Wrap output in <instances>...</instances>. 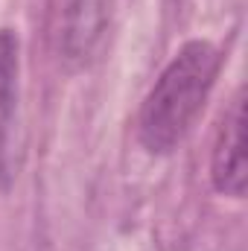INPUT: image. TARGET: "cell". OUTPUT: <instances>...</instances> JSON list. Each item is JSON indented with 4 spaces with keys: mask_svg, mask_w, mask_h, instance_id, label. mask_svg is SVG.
<instances>
[{
    "mask_svg": "<svg viewBox=\"0 0 248 251\" xmlns=\"http://www.w3.org/2000/svg\"><path fill=\"white\" fill-rule=\"evenodd\" d=\"M219 64L222 56L210 41H187L175 53L140 108L137 134L149 152L167 155L181 143L216 82Z\"/></svg>",
    "mask_w": 248,
    "mask_h": 251,
    "instance_id": "1",
    "label": "cell"
},
{
    "mask_svg": "<svg viewBox=\"0 0 248 251\" xmlns=\"http://www.w3.org/2000/svg\"><path fill=\"white\" fill-rule=\"evenodd\" d=\"M210 178L213 187L231 199H243L248 181V161H246V94L240 91L225 111L216 146H213V161H210Z\"/></svg>",
    "mask_w": 248,
    "mask_h": 251,
    "instance_id": "2",
    "label": "cell"
},
{
    "mask_svg": "<svg viewBox=\"0 0 248 251\" xmlns=\"http://www.w3.org/2000/svg\"><path fill=\"white\" fill-rule=\"evenodd\" d=\"M18 35L12 29H0V190L9 184V143H12V120L18 105Z\"/></svg>",
    "mask_w": 248,
    "mask_h": 251,
    "instance_id": "3",
    "label": "cell"
}]
</instances>
